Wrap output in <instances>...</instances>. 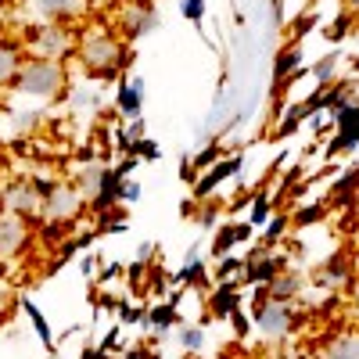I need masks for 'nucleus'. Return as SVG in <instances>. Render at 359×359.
Instances as JSON below:
<instances>
[{
  "label": "nucleus",
  "instance_id": "c9c22d12",
  "mask_svg": "<svg viewBox=\"0 0 359 359\" xmlns=\"http://www.w3.org/2000/svg\"><path fill=\"white\" fill-rule=\"evenodd\" d=\"M348 8H355V11H359V0H348Z\"/></svg>",
  "mask_w": 359,
  "mask_h": 359
},
{
  "label": "nucleus",
  "instance_id": "72a5a7b5",
  "mask_svg": "<svg viewBox=\"0 0 359 359\" xmlns=\"http://www.w3.org/2000/svg\"><path fill=\"white\" fill-rule=\"evenodd\" d=\"M352 266H355V277H359V248L352 252Z\"/></svg>",
  "mask_w": 359,
  "mask_h": 359
},
{
  "label": "nucleus",
  "instance_id": "9d476101",
  "mask_svg": "<svg viewBox=\"0 0 359 359\" xmlns=\"http://www.w3.org/2000/svg\"><path fill=\"white\" fill-rule=\"evenodd\" d=\"M29 245H33V223L11 212H0V262L22 259Z\"/></svg>",
  "mask_w": 359,
  "mask_h": 359
},
{
  "label": "nucleus",
  "instance_id": "473e14b6",
  "mask_svg": "<svg viewBox=\"0 0 359 359\" xmlns=\"http://www.w3.org/2000/svg\"><path fill=\"white\" fill-rule=\"evenodd\" d=\"M352 216H355V226H359V191H355V201H352Z\"/></svg>",
  "mask_w": 359,
  "mask_h": 359
},
{
  "label": "nucleus",
  "instance_id": "f3484780",
  "mask_svg": "<svg viewBox=\"0 0 359 359\" xmlns=\"http://www.w3.org/2000/svg\"><path fill=\"white\" fill-rule=\"evenodd\" d=\"M25 65V54L18 43H8V40H0V90H11L18 72Z\"/></svg>",
  "mask_w": 359,
  "mask_h": 359
},
{
  "label": "nucleus",
  "instance_id": "c85d7f7f",
  "mask_svg": "<svg viewBox=\"0 0 359 359\" xmlns=\"http://www.w3.org/2000/svg\"><path fill=\"white\" fill-rule=\"evenodd\" d=\"M151 323H155V331H158V334H165L172 323H180V316H176L169 306H162V309H155V313H151Z\"/></svg>",
  "mask_w": 359,
  "mask_h": 359
},
{
  "label": "nucleus",
  "instance_id": "ddd939ff",
  "mask_svg": "<svg viewBox=\"0 0 359 359\" xmlns=\"http://www.w3.org/2000/svg\"><path fill=\"white\" fill-rule=\"evenodd\" d=\"M287 266V259L280 255V252H273V248H262L259 255H252V259H245V277L252 280V284H266V280H273L280 269Z\"/></svg>",
  "mask_w": 359,
  "mask_h": 359
},
{
  "label": "nucleus",
  "instance_id": "7c9ffc66",
  "mask_svg": "<svg viewBox=\"0 0 359 359\" xmlns=\"http://www.w3.org/2000/svg\"><path fill=\"white\" fill-rule=\"evenodd\" d=\"M348 309L359 320V277H352V284H348Z\"/></svg>",
  "mask_w": 359,
  "mask_h": 359
},
{
  "label": "nucleus",
  "instance_id": "a878e982",
  "mask_svg": "<svg viewBox=\"0 0 359 359\" xmlns=\"http://www.w3.org/2000/svg\"><path fill=\"white\" fill-rule=\"evenodd\" d=\"M18 298H22V294L15 291V284H11L8 277H0V316H8V313H11V306L18 302Z\"/></svg>",
  "mask_w": 359,
  "mask_h": 359
},
{
  "label": "nucleus",
  "instance_id": "6ab92c4d",
  "mask_svg": "<svg viewBox=\"0 0 359 359\" xmlns=\"http://www.w3.org/2000/svg\"><path fill=\"white\" fill-rule=\"evenodd\" d=\"M172 338H176V348L184 355H201L205 352V327L201 323H184V320H180Z\"/></svg>",
  "mask_w": 359,
  "mask_h": 359
},
{
  "label": "nucleus",
  "instance_id": "412c9836",
  "mask_svg": "<svg viewBox=\"0 0 359 359\" xmlns=\"http://www.w3.org/2000/svg\"><path fill=\"white\" fill-rule=\"evenodd\" d=\"M287 223H291V219H287L284 212H273V216H269V219L259 226V230H262V237H259V241H262V248H273V245L280 241V237H284Z\"/></svg>",
  "mask_w": 359,
  "mask_h": 359
},
{
  "label": "nucleus",
  "instance_id": "423d86ee",
  "mask_svg": "<svg viewBox=\"0 0 359 359\" xmlns=\"http://www.w3.org/2000/svg\"><path fill=\"white\" fill-rule=\"evenodd\" d=\"M25 57H47V62H69L76 54L72 25H33L25 36Z\"/></svg>",
  "mask_w": 359,
  "mask_h": 359
},
{
  "label": "nucleus",
  "instance_id": "aec40b11",
  "mask_svg": "<svg viewBox=\"0 0 359 359\" xmlns=\"http://www.w3.org/2000/svg\"><path fill=\"white\" fill-rule=\"evenodd\" d=\"M18 306H22V313L29 316V323H33V331H36V338H40V345L47 348V352H54V334H50V327H47V316L40 313V306L33 302L29 294H22L18 298Z\"/></svg>",
  "mask_w": 359,
  "mask_h": 359
},
{
  "label": "nucleus",
  "instance_id": "c756f323",
  "mask_svg": "<svg viewBox=\"0 0 359 359\" xmlns=\"http://www.w3.org/2000/svg\"><path fill=\"white\" fill-rule=\"evenodd\" d=\"M130 151H137V155L147 158V162H155V158H158V144H155V140H137Z\"/></svg>",
  "mask_w": 359,
  "mask_h": 359
},
{
  "label": "nucleus",
  "instance_id": "2f4dec72",
  "mask_svg": "<svg viewBox=\"0 0 359 359\" xmlns=\"http://www.w3.org/2000/svg\"><path fill=\"white\" fill-rule=\"evenodd\" d=\"M147 255H155V245H147V241H144V245L137 248V262H144Z\"/></svg>",
  "mask_w": 359,
  "mask_h": 359
},
{
  "label": "nucleus",
  "instance_id": "e433bc0d",
  "mask_svg": "<svg viewBox=\"0 0 359 359\" xmlns=\"http://www.w3.org/2000/svg\"><path fill=\"white\" fill-rule=\"evenodd\" d=\"M184 359H198V355H184Z\"/></svg>",
  "mask_w": 359,
  "mask_h": 359
},
{
  "label": "nucleus",
  "instance_id": "4468645a",
  "mask_svg": "<svg viewBox=\"0 0 359 359\" xmlns=\"http://www.w3.org/2000/svg\"><path fill=\"white\" fill-rule=\"evenodd\" d=\"M115 108L123 118H130V123L140 118V111H144V79L140 76H130L115 86Z\"/></svg>",
  "mask_w": 359,
  "mask_h": 359
},
{
  "label": "nucleus",
  "instance_id": "a211bd4d",
  "mask_svg": "<svg viewBox=\"0 0 359 359\" xmlns=\"http://www.w3.org/2000/svg\"><path fill=\"white\" fill-rule=\"evenodd\" d=\"M237 172H241V158H223V162H216L208 172H201V180H198V194L208 198L226 176H237Z\"/></svg>",
  "mask_w": 359,
  "mask_h": 359
},
{
  "label": "nucleus",
  "instance_id": "2eb2a0df",
  "mask_svg": "<svg viewBox=\"0 0 359 359\" xmlns=\"http://www.w3.org/2000/svg\"><path fill=\"white\" fill-rule=\"evenodd\" d=\"M320 359H359V327H341L320 345Z\"/></svg>",
  "mask_w": 359,
  "mask_h": 359
},
{
  "label": "nucleus",
  "instance_id": "5701e85b",
  "mask_svg": "<svg viewBox=\"0 0 359 359\" xmlns=\"http://www.w3.org/2000/svg\"><path fill=\"white\" fill-rule=\"evenodd\" d=\"M212 309H216L219 316H233V313H237V291H233V284H223V287L212 294Z\"/></svg>",
  "mask_w": 359,
  "mask_h": 359
},
{
  "label": "nucleus",
  "instance_id": "f704fd0d",
  "mask_svg": "<svg viewBox=\"0 0 359 359\" xmlns=\"http://www.w3.org/2000/svg\"><path fill=\"white\" fill-rule=\"evenodd\" d=\"M47 359H69V355H62V352H47Z\"/></svg>",
  "mask_w": 359,
  "mask_h": 359
},
{
  "label": "nucleus",
  "instance_id": "393cba45",
  "mask_svg": "<svg viewBox=\"0 0 359 359\" xmlns=\"http://www.w3.org/2000/svg\"><path fill=\"white\" fill-rule=\"evenodd\" d=\"M205 8H208V0H180V15H184L191 25L205 22Z\"/></svg>",
  "mask_w": 359,
  "mask_h": 359
},
{
  "label": "nucleus",
  "instance_id": "dca6fc26",
  "mask_svg": "<svg viewBox=\"0 0 359 359\" xmlns=\"http://www.w3.org/2000/svg\"><path fill=\"white\" fill-rule=\"evenodd\" d=\"M252 223H226V226H219V233H216V241H212V255H230L237 245H245V241H252Z\"/></svg>",
  "mask_w": 359,
  "mask_h": 359
},
{
  "label": "nucleus",
  "instance_id": "4be33fe9",
  "mask_svg": "<svg viewBox=\"0 0 359 359\" xmlns=\"http://www.w3.org/2000/svg\"><path fill=\"white\" fill-rule=\"evenodd\" d=\"M298 65H302V50H298V47H287V50L277 57V69H273L277 83H284L287 76H298Z\"/></svg>",
  "mask_w": 359,
  "mask_h": 359
},
{
  "label": "nucleus",
  "instance_id": "b1692460",
  "mask_svg": "<svg viewBox=\"0 0 359 359\" xmlns=\"http://www.w3.org/2000/svg\"><path fill=\"white\" fill-rule=\"evenodd\" d=\"M338 62H341L338 54L320 57V62L313 65V79H316V83H323V86H331V83H334V76H338Z\"/></svg>",
  "mask_w": 359,
  "mask_h": 359
},
{
  "label": "nucleus",
  "instance_id": "bb28decb",
  "mask_svg": "<svg viewBox=\"0 0 359 359\" xmlns=\"http://www.w3.org/2000/svg\"><path fill=\"white\" fill-rule=\"evenodd\" d=\"M269 216H273V205H269L266 194H259V198L252 201V219H248V223H252V226H262Z\"/></svg>",
  "mask_w": 359,
  "mask_h": 359
},
{
  "label": "nucleus",
  "instance_id": "9b49d317",
  "mask_svg": "<svg viewBox=\"0 0 359 359\" xmlns=\"http://www.w3.org/2000/svg\"><path fill=\"white\" fill-rule=\"evenodd\" d=\"M259 291H262V298H273V302H298V298H302V291H306V277L298 273V269L284 266L280 273H277L273 280H266Z\"/></svg>",
  "mask_w": 359,
  "mask_h": 359
},
{
  "label": "nucleus",
  "instance_id": "39448f33",
  "mask_svg": "<svg viewBox=\"0 0 359 359\" xmlns=\"http://www.w3.org/2000/svg\"><path fill=\"white\" fill-rule=\"evenodd\" d=\"M50 180H11V184L0 191V212H11L22 216L29 223H40L43 219V191H47Z\"/></svg>",
  "mask_w": 359,
  "mask_h": 359
},
{
  "label": "nucleus",
  "instance_id": "cd10ccee",
  "mask_svg": "<svg viewBox=\"0 0 359 359\" xmlns=\"http://www.w3.org/2000/svg\"><path fill=\"white\" fill-rule=\"evenodd\" d=\"M118 201H123V205L140 201V184H137L133 176H123V184H118Z\"/></svg>",
  "mask_w": 359,
  "mask_h": 359
},
{
  "label": "nucleus",
  "instance_id": "0eeeda50",
  "mask_svg": "<svg viewBox=\"0 0 359 359\" xmlns=\"http://www.w3.org/2000/svg\"><path fill=\"white\" fill-rule=\"evenodd\" d=\"M83 194L72 187V180H50L43 191V223L50 226H69L83 216Z\"/></svg>",
  "mask_w": 359,
  "mask_h": 359
},
{
  "label": "nucleus",
  "instance_id": "7ed1b4c3",
  "mask_svg": "<svg viewBox=\"0 0 359 359\" xmlns=\"http://www.w3.org/2000/svg\"><path fill=\"white\" fill-rule=\"evenodd\" d=\"M118 184H123V169H108L104 162L90 158L72 172V187L83 194L86 205H115L118 201Z\"/></svg>",
  "mask_w": 359,
  "mask_h": 359
},
{
  "label": "nucleus",
  "instance_id": "f8f14e48",
  "mask_svg": "<svg viewBox=\"0 0 359 359\" xmlns=\"http://www.w3.org/2000/svg\"><path fill=\"white\" fill-rule=\"evenodd\" d=\"M355 277V266H352V255H331V259H323L320 269H316V284L327 287V291H338V287H348Z\"/></svg>",
  "mask_w": 359,
  "mask_h": 359
},
{
  "label": "nucleus",
  "instance_id": "f257e3e1",
  "mask_svg": "<svg viewBox=\"0 0 359 359\" xmlns=\"http://www.w3.org/2000/svg\"><path fill=\"white\" fill-rule=\"evenodd\" d=\"M76 62L90 79H115L118 72L126 69L130 50L126 40L108 25H86L76 33Z\"/></svg>",
  "mask_w": 359,
  "mask_h": 359
},
{
  "label": "nucleus",
  "instance_id": "1a4fd4ad",
  "mask_svg": "<svg viewBox=\"0 0 359 359\" xmlns=\"http://www.w3.org/2000/svg\"><path fill=\"white\" fill-rule=\"evenodd\" d=\"M155 25H158L155 4H147V0H126V4H118L111 29H115V33L123 36L126 43H133V40H144Z\"/></svg>",
  "mask_w": 359,
  "mask_h": 359
},
{
  "label": "nucleus",
  "instance_id": "20e7f679",
  "mask_svg": "<svg viewBox=\"0 0 359 359\" xmlns=\"http://www.w3.org/2000/svg\"><path fill=\"white\" fill-rule=\"evenodd\" d=\"M298 309L294 302H273V298H259V306L252 313V331L266 345H284L298 331Z\"/></svg>",
  "mask_w": 359,
  "mask_h": 359
},
{
  "label": "nucleus",
  "instance_id": "f03ea898",
  "mask_svg": "<svg viewBox=\"0 0 359 359\" xmlns=\"http://www.w3.org/2000/svg\"><path fill=\"white\" fill-rule=\"evenodd\" d=\"M69 83H72V76H69V65L65 62H47V57H25V65H22V72H18V79H15V94L25 101V104H33V108H40V104H50V101H57L69 90Z\"/></svg>",
  "mask_w": 359,
  "mask_h": 359
},
{
  "label": "nucleus",
  "instance_id": "6e6552de",
  "mask_svg": "<svg viewBox=\"0 0 359 359\" xmlns=\"http://www.w3.org/2000/svg\"><path fill=\"white\" fill-rule=\"evenodd\" d=\"M22 4L33 25H76L90 11V0H22Z\"/></svg>",
  "mask_w": 359,
  "mask_h": 359
}]
</instances>
